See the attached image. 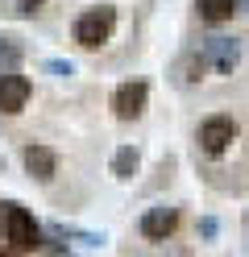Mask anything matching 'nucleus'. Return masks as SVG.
Here are the masks:
<instances>
[{
	"mask_svg": "<svg viewBox=\"0 0 249 257\" xmlns=\"http://www.w3.org/2000/svg\"><path fill=\"white\" fill-rule=\"evenodd\" d=\"M112 29H116V9L112 5H100V9L79 13L71 34H75V42L83 46V50H96V46H104L112 38Z\"/></svg>",
	"mask_w": 249,
	"mask_h": 257,
	"instance_id": "nucleus-1",
	"label": "nucleus"
},
{
	"mask_svg": "<svg viewBox=\"0 0 249 257\" xmlns=\"http://www.w3.org/2000/svg\"><path fill=\"white\" fill-rule=\"evenodd\" d=\"M0 220H5V236L13 240V249L33 253V249L42 245V232H38V224H33V216L25 212L21 203H0Z\"/></svg>",
	"mask_w": 249,
	"mask_h": 257,
	"instance_id": "nucleus-2",
	"label": "nucleus"
},
{
	"mask_svg": "<svg viewBox=\"0 0 249 257\" xmlns=\"http://www.w3.org/2000/svg\"><path fill=\"white\" fill-rule=\"evenodd\" d=\"M237 120L232 116H208L204 124H199V146H204V154H212V158H220L232 141H237Z\"/></svg>",
	"mask_w": 249,
	"mask_h": 257,
	"instance_id": "nucleus-3",
	"label": "nucleus"
},
{
	"mask_svg": "<svg viewBox=\"0 0 249 257\" xmlns=\"http://www.w3.org/2000/svg\"><path fill=\"white\" fill-rule=\"evenodd\" d=\"M199 58H204V67H212L216 75H232L237 62H241V42L237 38H208Z\"/></svg>",
	"mask_w": 249,
	"mask_h": 257,
	"instance_id": "nucleus-4",
	"label": "nucleus"
},
{
	"mask_svg": "<svg viewBox=\"0 0 249 257\" xmlns=\"http://www.w3.org/2000/svg\"><path fill=\"white\" fill-rule=\"evenodd\" d=\"M145 100H149V87L141 83V79H137V83H121L116 95H112V112L121 120H137L145 112Z\"/></svg>",
	"mask_w": 249,
	"mask_h": 257,
	"instance_id": "nucleus-5",
	"label": "nucleus"
},
{
	"mask_svg": "<svg viewBox=\"0 0 249 257\" xmlns=\"http://www.w3.org/2000/svg\"><path fill=\"white\" fill-rule=\"evenodd\" d=\"M29 79L25 75H17V71H9V75H0V112L5 116H17L25 104H29Z\"/></svg>",
	"mask_w": 249,
	"mask_h": 257,
	"instance_id": "nucleus-6",
	"label": "nucleus"
},
{
	"mask_svg": "<svg viewBox=\"0 0 249 257\" xmlns=\"http://www.w3.org/2000/svg\"><path fill=\"white\" fill-rule=\"evenodd\" d=\"M179 228V207H149V212L141 216V236H149V240H166Z\"/></svg>",
	"mask_w": 249,
	"mask_h": 257,
	"instance_id": "nucleus-7",
	"label": "nucleus"
},
{
	"mask_svg": "<svg viewBox=\"0 0 249 257\" xmlns=\"http://www.w3.org/2000/svg\"><path fill=\"white\" fill-rule=\"evenodd\" d=\"M25 170H29L38 183H50V179L58 174V158H54V150H46V146H25Z\"/></svg>",
	"mask_w": 249,
	"mask_h": 257,
	"instance_id": "nucleus-8",
	"label": "nucleus"
},
{
	"mask_svg": "<svg viewBox=\"0 0 249 257\" xmlns=\"http://www.w3.org/2000/svg\"><path fill=\"white\" fill-rule=\"evenodd\" d=\"M195 9H199V17L212 21V25H220V21L232 17V13H241L237 0H195Z\"/></svg>",
	"mask_w": 249,
	"mask_h": 257,
	"instance_id": "nucleus-9",
	"label": "nucleus"
},
{
	"mask_svg": "<svg viewBox=\"0 0 249 257\" xmlns=\"http://www.w3.org/2000/svg\"><path fill=\"white\" fill-rule=\"evenodd\" d=\"M137 166H141V154L133 150V146H121V150H116V158H112V174H116V179H133Z\"/></svg>",
	"mask_w": 249,
	"mask_h": 257,
	"instance_id": "nucleus-10",
	"label": "nucleus"
},
{
	"mask_svg": "<svg viewBox=\"0 0 249 257\" xmlns=\"http://www.w3.org/2000/svg\"><path fill=\"white\" fill-rule=\"evenodd\" d=\"M17 67H21V46L13 38H0V75H9Z\"/></svg>",
	"mask_w": 249,
	"mask_h": 257,
	"instance_id": "nucleus-11",
	"label": "nucleus"
},
{
	"mask_svg": "<svg viewBox=\"0 0 249 257\" xmlns=\"http://www.w3.org/2000/svg\"><path fill=\"white\" fill-rule=\"evenodd\" d=\"M46 71H50V75H71V62H58V58H54V62H46Z\"/></svg>",
	"mask_w": 249,
	"mask_h": 257,
	"instance_id": "nucleus-12",
	"label": "nucleus"
},
{
	"mask_svg": "<svg viewBox=\"0 0 249 257\" xmlns=\"http://www.w3.org/2000/svg\"><path fill=\"white\" fill-rule=\"evenodd\" d=\"M46 0H17V13H33V9H42Z\"/></svg>",
	"mask_w": 249,
	"mask_h": 257,
	"instance_id": "nucleus-13",
	"label": "nucleus"
},
{
	"mask_svg": "<svg viewBox=\"0 0 249 257\" xmlns=\"http://www.w3.org/2000/svg\"><path fill=\"white\" fill-rule=\"evenodd\" d=\"M237 5H241V9H249V0H237Z\"/></svg>",
	"mask_w": 249,
	"mask_h": 257,
	"instance_id": "nucleus-14",
	"label": "nucleus"
},
{
	"mask_svg": "<svg viewBox=\"0 0 249 257\" xmlns=\"http://www.w3.org/2000/svg\"><path fill=\"white\" fill-rule=\"evenodd\" d=\"M0 257H9V253H0Z\"/></svg>",
	"mask_w": 249,
	"mask_h": 257,
	"instance_id": "nucleus-15",
	"label": "nucleus"
}]
</instances>
